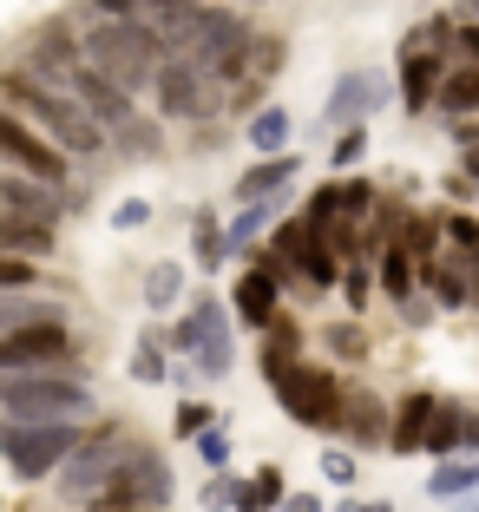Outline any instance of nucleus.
Wrapping results in <instances>:
<instances>
[{
  "label": "nucleus",
  "mask_w": 479,
  "mask_h": 512,
  "mask_svg": "<svg viewBox=\"0 0 479 512\" xmlns=\"http://www.w3.org/2000/svg\"><path fill=\"white\" fill-rule=\"evenodd\" d=\"M0 99H7V106H14L27 125H40V132L66 151V158H105V151H112V132H105V125L92 119L86 106H79L73 92H60V86H46V79H33L20 60L0 73Z\"/></svg>",
  "instance_id": "obj_1"
},
{
  "label": "nucleus",
  "mask_w": 479,
  "mask_h": 512,
  "mask_svg": "<svg viewBox=\"0 0 479 512\" xmlns=\"http://www.w3.org/2000/svg\"><path fill=\"white\" fill-rule=\"evenodd\" d=\"M79 40H86V60L99 66L105 79H119L125 92H151V79H158V66L171 60L165 53V40L151 33V20H86L79 27Z\"/></svg>",
  "instance_id": "obj_2"
},
{
  "label": "nucleus",
  "mask_w": 479,
  "mask_h": 512,
  "mask_svg": "<svg viewBox=\"0 0 479 512\" xmlns=\"http://www.w3.org/2000/svg\"><path fill=\"white\" fill-rule=\"evenodd\" d=\"M99 394L86 375L60 368H27V375H0V421H92Z\"/></svg>",
  "instance_id": "obj_3"
},
{
  "label": "nucleus",
  "mask_w": 479,
  "mask_h": 512,
  "mask_svg": "<svg viewBox=\"0 0 479 512\" xmlns=\"http://www.w3.org/2000/svg\"><path fill=\"white\" fill-rule=\"evenodd\" d=\"M171 499H178V473H171L165 447H151V440H125L112 480L86 499V512H165Z\"/></svg>",
  "instance_id": "obj_4"
},
{
  "label": "nucleus",
  "mask_w": 479,
  "mask_h": 512,
  "mask_svg": "<svg viewBox=\"0 0 479 512\" xmlns=\"http://www.w3.org/2000/svg\"><path fill=\"white\" fill-rule=\"evenodd\" d=\"M165 348H171V355H184L204 381L237 375V316H230V302L191 296V309L165 329Z\"/></svg>",
  "instance_id": "obj_5"
},
{
  "label": "nucleus",
  "mask_w": 479,
  "mask_h": 512,
  "mask_svg": "<svg viewBox=\"0 0 479 512\" xmlns=\"http://www.w3.org/2000/svg\"><path fill=\"white\" fill-rule=\"evenodd\" d=\"M276 407H283V421L302 427V434H342V407H348V381L335 362H309L302 355L289 375L270 381Z\"/></svg>",
  "instance_id": "obj_6"
},
{
  "label": "nucleus",
  "mask_w": 479,
  "mask_h": 512,
  "mask_svg": "<svg viewBox=\"0 0 479 512\" xmlns=\"http://www.w3.org/2000/svg\"><path fill=\"white\" fill-rule=\"evenodd\" d=\"M256 40H263V33H256V20L243 14V7H230V0H204V7H197V46L184 53V60H197L217 86L230 92L243 73H250Z\"/></svg>",
  "instance_id": "obj_7"
},
{
  "label": "nucleus",
  "mask_w": 479,
  "mask_h": 512,
  "mask_svg": "<svg viewBox=\"0 0 479 512\" xmlns=\"http://www.w3.org/2000/svg\"><path fill=\"white\" fill-rule=\"evenodd\" d=\"M79 440H86V421H0V460L20 486H40L66 467Z\"/></svg>",
  "instance_id": "obj_8"
},
{
  "label": "nucleus",
  "mask_w": 479,
  "mask_h": 512,
  "mask_svg": "<svg viewBox=\"0 0 479 512\" xmlns=\"http://www.w3.org/2000/svg\"><path fill=\"white\" fill-rule=\"evenodd\" d=\"M151 106H158V119H171V125H204V119L224 112V86H217L197 60L171 53V60L158 66V79H151Z\"/></svg>",
  "instance_id": "obj_9"
},
{
  "label": "nucleus",
  "mask_w": 479,
  "mask_h": 512,
  "mask_svg": "<svg viewBox=\"0 0 479 512\" xmlns=\"http://www.w3.org/2000/svg\"><path fill=\"white\" fill-rule=\"evenodd\" d=\"M27 368H60V375H86V368H79L73 322L53 316V322H20V329L0 335V375H27Z\"/></svg>",
  "instance_id": "obj_10"
},
{
  "label": "nucleus",
  "mask_w": 479,
  "mask_h": 512,
  "mask_svg": "<svg viewBox=\"0 0 479 512\" xmlns=\"http://www.w3.org/2000/svg\"><path fill=\"white\" fill-rule=\"evenodd\" d=\"M125 427L119 421H99V427H86V440H79L73 453H66V467L53 473V486H60V499L66 506H86L92 493H99L105 480H112V467H119V453H125Z\"/></svg>",
  "instance_id": "obj_11"
},
{
  "label": "nucleus",
  "mask_w": 479,
  "mask_h": 512,
  "mask_svg": "<svg viewBox=\"0 0 479 512\" xmlns=\"http://www.w3.org/2000/svg\"><path fill=\"white\" fill-rule=\"evenodd\" d=\"M0 165H7V171H27V178L60 184V191H73V158H66V151L40 132V125L20 119L7 99H0Z\"/></svg>",
  "instance_id": "obj_12"
},
{
  "label": "nucleus",
  "mask_w": 479,
  "mask_h": 512,
  "mask_svg": "<svg viewBox=\"0 0 479 512\" xmlns=\"http://www.w3.org/2000/svg\"><path fill=\"white\" fill-rule=\"evenodd\" d=\"M20 66H27L33 79H46V86H73V73L86 66V40H79V20L73 14H53L40 20V27L27 33V53H20Z\"/></svg>",
  "instance_id": "obj_13"
},
{
  "label": "nucleus",
  "mask_w": 479,
  "mask_h": 512,
  "mask_svg": "<svg viewBox=\"0 0 479 512\" xmlns=\"http://www.w3.org/2000/svg\"><path fill=\"white\" fill-rule=\"evenodd\" d=\"M394 99V86H388V73H375V66H348V73H335V86H329V99H322V132H348V125H368L381 106Z\"/></svg>",
  "instance_id": "obj_14"
},
{
  "label": "nucleus",
  "mask_w": 479,
  "mask_h": 512,
  "mask_svg": "<svg viewBox=\"0 0 479 512\" xmlns=\"http://www.w3.org/2000/svg\"><path fill=\"white\" fill-rule=\"evenodd\" d=\"M283 296H289V289H283V283H276V276L250 256V270H243L237 283H230V316H237V329L263 335L276 316H283Z\"/></svg>",
  "instance_id": "obj_15"
},
{
  "label": "nucleus",
  "mask_w": 479,
  "mask_h": 512,
  "mask_svg": "<svg viewBox=\"0 0 479 512\" xmlns=\"http://www.w3.org/2000/svg\"><path fill=\"white\" fill-rule=\"evenodd\" d=\"M66 92H73V99H79V106H86L92 119L105 125V132H119L125 119H138V99H132V92L119 86V79H105V73H99L92 60H86V66L73 73V86H66Z\"/></svg>",
  "instance_id": "obj_16"
},
{
  "label": "nucleus",
  "mask_w": 479,
  "mask_h": 512,
  "mask_svg": "<svg viewBox=\"0 0 479 512\" xmlns=\"http://www.w3.org/2000/svg\"><path fill=\"white\" fill-rule=\"evenodd\" d=\"M0 204H7V211H20V217H46V224H60V217L73 211V191H60V184L0 165Z\"/></svg>",
  "instance_id": "obj_17"
},
{
  "label": "nucleus",
  "mask_w": 479,
  "mask_h": 512,
  "mask_svg": "<svg viewBox=\"0 0 479 512\" xmlns=\"http://www.w3.org/2000/svg\"><path fill=\"white\" fill-rule=\"evenodd\" d=\"M388 421H394V407L381 401V394L368 388H348V407H342V434L355 453H388Z\"/></svg>",
  "instance_id": "obj_18"
},
{
  "label": "nucleus",
  "mask_w": 479,
  "mask_h": 512,
  "mask_svg": "<svg viewBox=\"0 0 479 512\" xmlns=\"http://www.w3.org/2000/svg\"><path fill=\"white\" fill-rule=\"evenodd\" d=\"M447 53H401V112L407 119H420V112H434V99H440V79H447Z\"/></svg>",
  "instance_id": "obj_19"
},
{
  "label": "nucleus",
  "mask_w": 479,
  "mask_h": 512,
  "mask_svg": "<svg viewBox=\"0 0 479 512\" xmlns=\"http://www.w3.org/2000/svg\"><path fill=\"white\" fill-rule=\"evenodd\" d=\"M434 388H414L394 401V421H388V453H401V460H414L420 440H427V421H434Z\"/></svg>",
  "instance_id": "obj_20"
},
{
  "label": "nucleus",
  "mask_w": 479,
  "mask_h": 512,
  "mask_svg": "<svg viewBox=\"0 0 479 512\" xmlns=\"http://www.w3.org/2000/svg\"><path fill=\"white\" fill-rule=\"evenodd\" d=\"M296 171H302V158L296 151H270V158H256V165H243L237 171V204H256V197H276V191H289L296 184Z\"/></svg>",
  "instance_id": "obj_21"
},
{
  "label": "nucleus",
  "mask_w": 479,
  "mask_h": 512,
  "mask_svg": "<svg viewBox=\"0 0 479 512\" xmlns=\"http://www.w3.org/2000/svg\"><path fill=\"white\" fill-rule=\"evenodd\" d=\"M283 211H289V191H276V197H256V204H243V211L224 224V237H230V256L256 250V243H263L276 224H283Z\"/></svg>",
  "instance_id": "obj_22"
},
{
  "label": "nucleus",
  "mask_w": 479,
  "mask_h": 512,
  "mask_svg": "<svg viewBox=\"0 0 479 512\" xmlns=\"http://www.w3.org/2000/svg\"><path fill=\"white\" fill-rule=\"evenodd\" d=\"M342 270H348V263H342V256H335L322 237H302V250H296V289H302L309 302L329 296V289H342Z\"/></svg>",
  "instance_id": "obj_23"
},
{
  "label": "nucleus",
  "mask_w": 479,
  "mask_h": 512,
  "mask_svg": "<svg viewBox=\"0 0 479 512\" xmlns=\"http://www.w3.org/2000/svg\"><path fill=\"white\" fill-rule=\"evenodd\" d=\"M302 348H309V335L296 329L289 316H276L270 329L256 335V368H263V381H276V375H289V368L302 362Z\"/></svg>",
  "instance_id": "obj_24"
},
{
  "label": "nucleus",
  "mask_w": 479,
  "mask_h": 512,
  "mask_svg": "<svg viewBox=\"0 0 479 512\" xmlns=\"http://www.w3.org/2000/svg\"><path fill=\"white\" fill-rule=\"evenodd\" d=\"M466 256L473 250H453L447 243L434 263H420V289H427L440 309H466Z\"/></svg>",
  "instance_id": "obj_25"
},
{
  "label": "nucleus",
  "mask_w": 479,
  "mask_h": 512,
  "mask_svg": "<svg viewBox=\"0 0 479 512\" xmlns=\"http://www.w3.org/2000/svg\"><path fill=\"white\" fill-rule=\"evenodd\" d=\"M53 243H60V224H46V217H20L0 204V250H14V256H53Z\"/></svg>",
  "instance_id": "obj_26"
},
{
  "label": "nucleus",
  "mask_w": 479,
  "mask_h": 512,
  "mask_svg": "<svg viewBox=\"0 0 479 512\" xmlns=\"http://www.w3.org/2000/svg\"><path fill=\"white\" fill-rule=\"evenodd\" d=\"M473 493H479V453H447V460H434V473H427V499L453 506V499H473Z\"/></svg>",
  "instance_id": "obj_27"
},
{
  "label": "nucleus",
  "mask_w": 479,
  "mask_h": 512,
  "mask_svg": "<svg viewBox=\"0 0 479 512\" xmlns=\"http://www.w3.org/2000/svg\"><path fill=\"white\" fill-rule=\"evenodd\" d=\"M243 138H250L256 158H270V151H289V138H296V112H289V106H256L250 119H243Z\"/></svg>",
  "instance_id": "obj_28"
},
{
  "label": "nucleus",
  "mask_w": 479,
  "mask_h": 512,
  "mask_svg": "<svg viewBox=\"0 0 479 512\" xmlns=\"http://www.w3.org/2000/svg\"><path fill=\"white\" fill-rule=\"evenodd\" d=\"M466 421H473V414H466L460 401H447V394H440V401H434V421H427V440H420V453H434V460L466 453Z\"/></svg>",
  "instance_id": "obj_29"
},
{
  "label": "nucleus",
  "mask_w": 479,
  "mask_h": 512,
  "mask_svg": "<svg viewBox=\"0 0 479 512\" xmlns=\"http://www.w3.org/2000/svg\"><path fill=\"white\" fill-rule=\"evenodd\" d=\"M375 283H381V296H388L394 309H401V302L420 289V263L407 256V243H388V250L375 256Z\"/></svg>",
  "instance_id": "obj_30"
},
{
  "label": "nucleus",
  "mask_w": 479,
  "mask_h": 512,
  "mask_svg": "<svg viewBox=\"0 0 479 512\" xmlns=\"http://www.w3.org/2000/svg\"><path fill=\"white\" fill-rule=\"evenodd\" d=\"M112 151H125V158H138V165H158L165 158V119H125L119 132H112Z\"/></svg>",
  "instance_id": "obj_31"
},
{
  "label": "nucleus",
  "mask_w": 479,
  "mask_h": 512,
  "mask_svg": "<svg viewBox=\"0 0 479 512\" xmlns=\"http://www.w3.org/2000/svg\"><path fill=\"white\" fill-rule=\"evenodd\" d=\"M125 375H132L138 388H158V381H171V348H165V335H158V329H138Z\"/></svg>",
  "instance_id": "obj_32"
},
{
  "label": "nucleus",
  "mask_w": 479,
  "mask_h": 512,
  "mask_svg": "<svg viewBox=\"0 0 479 512\" xmlns=\"http://www.w3.org/2000/svg\"><path fill=\"white\" fill-rule=\"evenodd\" d=\"M434 112H447V119H479V66H447Z\"/></svg>",
  "instance_id": "obj_33"
},
{
  "label": "nucleus",
  "mask_w": 479,
  "mask_h": 512,
  "mask_svg": "<svg viewBox=\"0 0 479 512\" xmlns=\"http://www.w3.org/2000/svg\"><path fill=\"white\" fill-rule=\"evenodd\" d=\"M315 342H322V355H329L335 368H361L368 362V329H361V322H322V335H315Z\"/></svg>",
  "instance_id": "obj_34"
},
{
  "label": "nucleus",
  "mask_w": 479,
  "mask_h": 512,
  "mask_svg": "<svg viewBox=\"0 0 479 512\" xmlns=\"http://www.w3.org/2000/svg\"><path fill=\"white\" fill-rule=\"evenodd\" d=\"M394 243H407L414 263H434V256L447 250V224H440V211H407V224H401Z\"/></svg>",
  "instance_id": "obj_35"
},
{
  "label": "nucleus",
  "mask_w": 479,
  "mask_h": 512,
  "mask_svg": "<svg viewBox=\"0 0 479 512\" xmlns=\"http://www.w3.org/2000/svg\"><path fill=\"white\" fill-rule=\"evenodd\" d=\"M191 263H204V276L230 263V237H224V224H217V211L191 217Z\"/></svg>",
  "instance_id": "obj_36"
},
{
  "label": "nucleus",
  "mask_w": 479,
  "mask_h": 512,
  "mask_svg": "<svg viewBox=\"0 0 479 512\" xmlns=\"http://www.w3.org/2000/svg\"><path fill=\"white\" fill-rule=\"evenodd\" d=\"M283 499H289L283 467H256V480L237 486V512H283Z\"/></svg>",
  "instance_id": "obj_37"
},
{
  "label": "nucleus",
  "mask_w": 479,
  "mask_h": 512,
  "mask_svg": "<svg viewBox=\"0 0 479 512\" xmlns=\"http://www.w3.org/2000/svg\"><path fill=\"white\" fill-rule=\"evenodd\" d=\"M53 316H66L60 302H40L33 289H0V335L20 329V322H53Z\"/></svg>",
  "instance_id": "obj_38"
},
{
  "label": "nucleus",
  "mask_w": 479,
  "mask_h": 512,
  "mask_svg": "<svg viewBox=\"0 0 479 512\" xmlns=\"http://www.w3.org/2000/svg\"><path fill=\"white\" fill-rule=\"evenodd\" d=\"M184 302V263H151L145 270V309L151 316H165Z\"/></svg>",
  "instance_id": "obj_39"
},
{
  "label": "nucleus",
  "mask_w": 479,
  "mask_h": 512,
  "mask_svg": "<svg viewBox=\"0 0 479 512\" xmlns=\"http://www.w3.org/2000/svg\"><path fill=\"white\" fill-rule=\"evenodd\" d=\"M375 256H355V263H348L342 270V302L348 309H355V316H368V302H375Z\"/></svg>",
  "instance_id": "obj_40"
},
{
  "label": "nucleus",
  "mask_w": 479,
  "mask_h": 512,
  "mask_svg": "<svg viewBox=\"0 0 479 512\" xmlns=\"http://www.w3.org/2000/svg\"><path fill=\"white\" fill-rule=\"evenodd\" d=\"M335 217H342V184H315V191H309V211H302L309 237H329Z\"/></svg>",
  "instance_id": "obj_41"
},
{
  "label": "nucleus",
  "mask_w": 479,
  "mask_h": 512,
  "mask_svg": "<svg viewBox=\"0 0 479 512\" xmlns=\"http://www.w3.org/2000/svg\"><path fill=\"white\" fill-rule=\"evenodd\" d=\"M315 467H322V480H329L335 493H355V480H361V453H355V447H322V460H315Z\"/></svg>",
  "instance_id": "obj_42"
},
{
  "label": "nucleus",
  "mask_w": 479,
  "mask_h": 512,
  "mask_svg": "<svg viewBox=\"0 0 479 512\" xmlns=\"http://www.w3.org/2000/svg\"><path fill=\"white\" fill-rule=\"evenodd\" d=\"M217 421H224V414H217L210 401H197V394H184V401H178V414H171V434H178V440H197L204 427H217Z\"/></svg>",
  "instance_id": "obj_43"
},
{
  "label": "nucleus",
  "mask_w": 479,
  "mask_h": 512,
  "mask_svg": "<svg viewBox=\"0 0 479 512\" xmlns=\"http://www.w3.org/2000/svg\"><path fill=\"white\" fill-rule=\"evenodd\" d=\"M361 158H368V125H348V132H335L329 165H335V171H355Z\"/></svg>",
  "instance_id": "obj_44"
},
{
  "label": "nucleus",
  "mask_w": 479,
  "mask_h": 512,
  "mask_svg": "<svg viewBox=\"0 0 479 512\" xmlns=\"http://www.w3.org/2000/svg\"><path fill=\"white\" fill-rule=\"evenodd\" d=\"M237 486L243 480L224 467V473H210V480H204V493H197V499H204V512H237Z\"/></svg>",
  "instance_id": "obj_45"
},
{
  "label": "nucleus",
  "mask_w": 479,
  "mask_h": 512,
  "mask_svg": "<svg viewBox=\"0 0 479 512\" xmlns=\"http://www.w3.org/2000/svg\"><path fill=\"white\" fill-rule=\"evenodd\" d=\"M0 289H40V263H33V256L0 250Z\"/></svg>",
  "instance_id": "obj_46"
},
{
  "label": "nucleus",
  "mask_w": 479,
  "mask_h": 512,
  "mask_svg": "<svg viewBox=\"0 0 479 512\" xmlns=\"http://www.w3.org/2000/svg\"><path fill=\"white\" fill-rule=\"evenodd\" d=\"M191 447H197V460H204L210 473H224V467H230V434H224V421H217V427H204V434H197Z\"/></svg>",
  "instance_id": "obj_47"
},
{
  "label": "nucleus",
  "mask_w": 479,
  "mask_h": 512,
  "mask_svg": "<svg viewBox=\"0 0 479 512\" xmlns=\"http://www.w3.org/2000/svg\"><path fill=\"white\" fill-rule=\"evenodd\" d=\"M447 53H453V66H479V20L473 14L453 20V46H447Z\"/></svg>",
  "instance_id": "obj_48"
},
{
  "label": "nucleus",
  "mask_w": 479,
  "mask_h": 512,
  "mask_svg": "<svg viewBox=\"0 0 479 512\" xmlns=\"http://www.w3.org/2000/svg\"><path fill=\"white\" fill-rule=\"evenodd\" d=\"M440 224H447L453 250H479V217L473 211H440Z\"/></svg>",
  "instance_id": "obj_49"
},
{
  "label": "nucleus",
  "mask_w": 479,
  "mask_h": 512,
  "mask_svg": "<svg viewBox=\"0 0 479 512\" xmlns=\"http://www.w3.org/2000/svg\"><path fill=\"white\" fill-rule=\"evenodd\" d=\"M73 20L86 27V20H132V0H79Z\"/></svg>",
  "instance_id": "obj_50"
},
{
  "label": "nucleus",
  "mask_w": 479,
  "mask_h": 512,
  "mask_svg": "<svg viewBox=\"0 0 479 512\" xmlns=\"http://www.w3.org/2000/svg\"><path fill=\"white\" fill-rule=\"evenodd\" d=\"M145 224H151V197H125L119 211H112V230H125V237L145 230Z\"/></svg>",
  "instance_id": "obj_51"
},
{
  "label": "nucleus",
  "mask_w": 479,
  "mask_h": 512,
  "mask_svg": "<svg viewBox=\"0 0 479 512\" xmlns=\"http://www.w3.org/2000/svg\"><path fill=\"white\" fill-rule=\"evenodd\" d=\"M401 322H407V329H427V322H434V296H427V289H414V296L401 302Z\"/></svg>",
  "instance_id": "obj_52"
},
{
  "label": "nucleus",
  "mask_w": 479,
  "mask_h": 512,
  "mask_svg": "<svg viewBox=\"0 0 479 512\" xmlns=\"http://www.w3.org/2000/svg\"><path fill=\"white\" fill-rule=\"evenodd\" d=\"M184 7H197V0H132L138 20H171V14H184Z\"/></svg>",
  "instance_id": "obj_53"
},
{
  "label": "nucleus",
  "mask_w": 479,
  "mask_h": 512,
  "mask_svg": "<svg viewBox=\"0 0 479 512\" xmlns=\"http://www.w3.org/2000/svg\"><path fill=\"white\" fill-rule=\"evenodd\" d=\"M171 388H178V394H191V388H197V368L184 362V355H178V362H171Z\"/></svg>",
  "instance_id": "obj_54"
},
{
  "label": "nucleus",
  "mask_w": 479,
  "mask_h": 512,
  "mask_svg": "<svg viewBox=\"0 0 479 512\" xmlns=\"http://www.w3.org/2000/svg\"><path fill=\"white\" fill-rule=\"evenodd\" d=\"M447 125H453V145H460V151L479 145V119H447Z\"/></svg>",
  "instance_id": "obj_55"
},
{
  "label": "nucleus",
  "mask_w": 479,
  "mask_h": 512,
  "mask_svg": "<svg viewBox=\"0 0 479 512\" xmlns=\"http://www.w3.org/2000/svg\"><path fill=\"white\" fill-rule=\"evenodd\" d=\"M283 512H322V499H315V493H289Z\"/></svg>",
  "instance_id": "obj_56"
},
{
  "label": "nucleus",
  "mask_w": 479,
  "mask_h": 512,
  "mask_svg": "<svg viewBox=\"0 0 479 512\" xmlns=\"http://www.w3.org/2000/svg\"><path fill=\"white\" fill-rule=\"evenodd\" d=\"M460 171H466V178L479 184V145H466V151H460Z\"/></svg>",
  "instance_id": "obj_57"
},
{
  "label": "nucleus",
  "mask_w": 479,
  "mask_h": 512,
  "mask_svg": "<svg viewBox=\"0 0 479 512\" xmlns=\"http://www.w3.org/2000/svg\"><path fill=\"white\" fill-rule=\"evenodd\" d=\"M466 453H479V414L466 421Z\"/></svg>",
  "instance_id": "obj_58"
},
{
  "label": "nucleus",
  "mask_w": 479,
  "mask_h": 512,
  "mask_svg": "<svg viewBox=\"0 0 479 512\" xmlns=\"http://www.w3.org/2000/svg\"><path fill=\"white\" fill-rule=\"evenodd\" d=\"M355 512H394V499H368V506H355Z\"/></svg>",
  "instance_id": "obj_59"
},
{
  "label": "nucleus",
  "mask_w": 479,
  "mask_h": 512,
  "mask_svg": "<svg viewBox=\"0 0 479 512\" xmlns=\"http://www.w3.org/2000/svg\"><path fill=\"white\" fill-rule=\"evenodd\" d=\"M447 512H479V493H473V499H453Z\"/></svg>",
  "instance_id": "obj_60"
},
{
  "label": "nucleus",
  "mask_w": 479,
  "mask_h": 512,
  "mask_svg": "<svg viewBox=\"0 0 479 512\" xmlns=\"http://www.w3.org/2000/svg\"><path fill=\"white\" fill-rule=\"evenodd\" d=\"M460 14H473V20H479V0H460Z\"/></svg>",
  "instance_id": "obj_61"
},
{
  "label": "nucleus",
  "mask_w": 479,
  "mask_h": 512,
  "mask_svg": "<svg viewBox=\"0 0 479 512\" xmlns=\"http://www.w3.org/2000/svg\"><path fill=\"white\" fill-rule=\"evenodd\" d=\"M230 7H243V0H230ZM256 7H263V0H256Z\"/></svg>",
  "instance_id": "obj_62"
}]
</instances>
